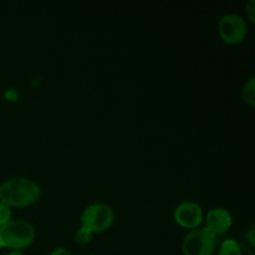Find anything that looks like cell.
Instances as JSON below:
<instances>
[{
  "mask_svg": "<svg viewBox=\"0 0 255 255\" xmlns=\"http://www.w3.org/2000/svg\"><path fill=\"white\" fill-rule=\"evenodd\" d=\"M41 196V189L36 182L29 178L16 177L0 186V202L9 208H25L36 203Z\"/></svg>",
  "mask_w": 255,
  "mask_h": 255,
  "instance_id": "obj_1",
  "label": "cell"
},
{
  "mask_svg": "<svg viewBox=\"0 0 255 255\" xmlns=\"http://www.w3.org/2000/svg\"><path fill=\"white\" fill-rule=\"evenodd\" d=\"M36 231L34 226L25 219H10L0 227V249L21 251L34 243Z\"/></svg>",
  "mask_w": 255,
  "mask_h": 255,
  "instance_id": "obj_2",
  "label": "cell"
},
{
  "mask_svg": "<svg viewBox=\"0 0 255 255\" xmlns=\"http://www.w3.org/2000/svg\"><path fill=\"white\" fill-rule=\"evenodd\" d=\"M115 222L114 209L105 203H95L86 207L81 214V227L92 234L106 232Z\"/></svg>",
  "mask_w": 255,
  "mask_h": 255,
  "instance_id": "obj_3",
  "label": "cell"
},
{
  "mask_svg": "<svg viewBox=\"0 0 255 255\" xmlns=\"http://www.w3.org/2000/svg\"><path fill=\"white\" fill-rule=\"evenodd\" d=\"M217 247V237L207 228H197L188 232L182 242L183 255H213Z\"/></svg>",
  "mask_w": 255,
  "mask_h": 255,
  "instance_id": "obj_4",
  "label": "cell"
},
{
  "mask_svg": "<svg viewBox=\"0 0 255 255\" xmlns=\"http://www.w3.org/2000/svg\"><path fill=\"white\" fill-rule=\"evenodd\" d=\"M219 36L231 45H238L246 40L248 25L246 20L237 14H228L221 17L218 24Z\"/></svg>",
  "mask_w": 255,
  "mask_h": 255,
  "instance_id": "obj_5",
  "label": "cell"
},
{
  "mask_svg": "<svg viewBox=\"0 0 255 255\" xmlns=\"http://www.w3.org/2000/svg\"><path fill=\"white\" fill-rule=\"evenodd\" d=\"M173 217L179 227L193 231L203 222V209L194 202H184L174 209Z\"/></svg>",
  "mask_w": 255,
  "mask_h": 255,
  "instance_id": "obj_6",
  "label": "cell"
},
{
  "mask_svg": "<svg viewBox=\"0 0 255 255\" xmlns=\"http://www.w3.org/2000/svg\"><path fill=\"white\" fill-rule=\"evenodd\" d=\"M232 227V216L227 209L216 208L208 212L206 218V228L214 236L227 233Z\"/></svg>",
  "mask_w": 255,
  "mask_h": 255,
  "instance_id": "obj_7",
  "label": "cell"
},
{
  "mask_svg": "<svg viewBox=\"0 0 255 255\" xmlns=\"http://www.w3.org/2000/svg\"><path fill=\"white\" fill-rule=\"evenodd\" d=\"M242 99L247 105L253 107L255 105V79L251 77L242 89Z\"/></svg>",
  "mask_w": 255,
  "mask_h": 255,
  "instance_id": "obj_8",
  "label": "cell"
},
{
  "mask_svg": "<svg viewBox=\"0 0 255 255\" xmlns=\"http://www.w3.org/2000/svg\"><path fill=\"white\" fill-rule=\"evenodd\" d=\"M218 255H243L241 246L234 239H226L219 248Z\"/></svg>",
  "mask_w": 255,
  "mask_h": 255,
  "instance_id": "obj_9",
  "label": "cell"
},
{
  "mask_svg": "<svg viewBox=\"0 0 255 255\" xmlns=\"http://www.w3.org/2000/svg\"><path fill=\"white\" fill-rule=\"evenodd\" d=\"M92 237H94V234H92L89 229L81 227L80 229H77L76 234H75V241H76V243L80 244V246H86V244H89L90 242H91Z\"/></svg>",
  "mask_w": 255,
  "mask_h": 255,
  "instance_id": "obj_10",
  "label": "cell"
},
{
  "mask_svg": "<svg viewBox=\"0 0 255 255\" xmlns=\"http://www.w3.org/2000/svg\"><path fill=\"white\" fill-rule=\"evenodd\" d=\"M11 219V211L7 206L0 202V227L6 224Z\"/></svg>",
  "mask_w": 255,
  "mask_h": 255,
  "instance_id": "obj_11",
  "label": "cell"
},
{
  "mask_svg": "<svg viewBox=\"0 0 255 255\" xmlns=\"http://www.w3.org/2000/svg\"><path fill=\"white\" fill-rule=\"evenodd\" d=\"M246 12H247V17L249 19V21L252 24H254L255 21V1L254 0H249L248 4L246 5Z\"/></svg>",
  "mask_w": 255,
  "mask_h": 255,
  "instance_id": "obj_12",
  "label": "cell"
},
{
  "mask_svg": "<svg viewBox=\"0 0 255 255\" xmlns=\"http://www.w3.org/2000/svg\"><path fill=\"white\" fill-rule=\"evenodd\" d=\"M50 255H72V254H71V252L69 251V249L60 247V248L54 249V251L51 252V254H50Z\"/></svg>",
  "mask_w": 255,
  "mask_h": 255,
  "instance_id": "obj_13",
  "label": "cell"
},
{
  "mask_svg": "<svg viewBox=\"0 0 255 255\" xmlns=\"http://www.w3.org/2000/svg\"><path fill=\"white\" fill-rule=\"evenodd\" d=\"M248 241L249 243H251L252 247H254V228L252 227L251 229H249V234H248Z\"/></svg>",
  "mask_w": 255,
  "mask_h": 255,
  "instance_id": "obj_14",
  "label": "cell"
},
{
  "mask_svg": "<svg viewBox=\"0 0 255 255\" xmlns=\"http://www.w3.org/2000/svg\"><path fill=\"white\" fill-rule=\"evenodd\" d=\"M6 255H24V254H22L21 251H11V252H9Z\"/></svg>",
  "mask_w": 255,
  "mask_h": 255,
  "instance_id": "obj_15",
  "label": "cell"
}]
</instances>
